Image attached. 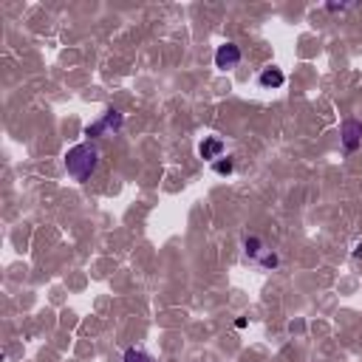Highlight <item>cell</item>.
I'll use <instances>...</instances> for the list:
<instances>
[{
    "instance_id": "cell-8",
    "label": "cell",
    "mask_w": 362,
    "mask_h": 362,
    "mask_svg": "<svg viewBox=\"0 0 362 362\" xmlns=\"http://www.w3.org/2000/svg\"><path fill=\"white\" fill-rule=\"evenodd\" d=\"M124 362H156V359L141 348H127L124 351Z\"/></svg>"
},
{
    "instance_id": "cell-4",
    "label": "cell",
    "mask_w": 362,
    "mask_h": 362,
    "mask_svg": "<svg viewBox=\"0 0 362 362\" xmlns=\"http://www.w3.org/2000/svg\"><path fill=\"white\" fill-rule=\"evenodd\" d=\"M238 62H240V48H238L235 42H223V45H218V51H215V65H218L221 71L238 68Z\"/></svg>"
},
{
    "instance_id": "cell-6",
    "label": "cell",
    "mask_w": 362,
    "mask_h": 362,
    "mask_svg": "<svg viewBox=\"0 0 362 362\" xmlns=\"http://www.w3.org/2000/svg\"><path fill=\"white\" fill-rule=\"evenodd\" d=\"M198 153H201V158H206V161H218L221 158V153H223V141L218 139V136H206L201 144H198Z\"/></svg>"
},
{
    "instance_id": "cell-7",
    "label": "cell",
    "mask_w": 362,
    "mask_h": 362,
    "mask_svg": "<svg viewBox=\"0 0 362 362\" xmlns=\"http://www.w3.org/2000/svg\"><path fill=\"white\" fill-rule=\"evenodd\" d=\"M257 82L263 85V88H283V82H286V76H283V71L280 68H263L260 71V76H257Z\"/></svg>"
},
{
    "instance_id": "cell-9",
    "label": "cell",
    "mask_w": 362,
    "mask_h": 362,
    "mask_svg": "<svg viewBox=\"0 0 362 362\" xmlns=\"http://www.w3.org/2000/svg\"><path fill=\"white\" fill-rule=\"evenodd\" d=\"M212 170H215L218 175H229V173L235 170V161H232V158H221V161L212 164Z\"/></svg>"
},
{
    "instance_id": "cell-3",
    "label": "cell",
    "mask_w": 362,
    "mask_h": 362,
    "mask_svg": "<svg viewBox=\"0 0 362 362\" xmlns=\"http://www.w3.org/2000/svg\"><path fill=\"white\" fill-rule=\"evenodd\" d=\"M122 124H124V116H122L119 110L107 107L96 122H90V124L85 127V136H88V139H96V136H113V133L122 130Z\"/></svg>"
},
{
    "instance_id": "cell-5",
    "label": "cell",
    "mask_w": 362,
    "mask_h": 362,
    "mask_svg": "<svg viewBox=\"0 0 362 362\" xmlns=\"http://www.w3.org/2000/svg\"><path fill=\"white\" fill-rule=\"evenodd\" d=\"M339 136H342V147H345V150H356L359 141H362V122H356V119H345Z\"/></svg>"
},
{
    "instance_id": "cell-2",
    "label": "cell",
    "mask_w": 362,
    "mask_h": 362,
    "mask_svg": "<svg viewBox=\"0 0 362 362\" xmlns=\"http://www.w3.org/2000/svg\"><path fill=\"white\" fill-rule=\"evenodd\" d=\"M243 255L252 260V263H257V266H263V269H274L280 260H277V255H274V249H269L260 238H255V235H249V238H243Z\"/></svg>"
},
{
    "instance_id": "cell-1",
    "label": "cell",
    "mask_w": 362,
    "mask_h": 362,
    "mask_svg": "<svg viewBox=\"0 0 362 362\" xmlns=\"http://www.w3.org/2000/svg\"><path fill=\"white\" fill-rule=\"evenodd\" d=\"M96 164H99V150L93 144H88V141L76 144V147H71L65 153V170H68V175L74 181H88L93 175Z\"/></svg>"
}]
</instances>
